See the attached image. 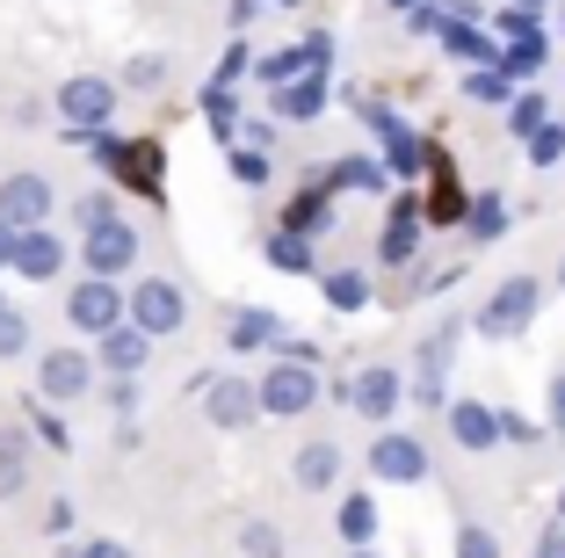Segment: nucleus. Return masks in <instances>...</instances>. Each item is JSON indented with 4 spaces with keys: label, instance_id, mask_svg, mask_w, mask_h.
<instances>
[{
    "label": "nucleus",
    "instance_id": "nucleus-30",
    "mask_svg": "<svg viewBox=\"0 0 565 558\" xmlns=\"http://www.w3.org/2000/svg\"><path fill=\"white\" fill-rule=\"evenodd\" d=\"M327 218H333V197H327V189H312V197L290 203V232H327Z\"/></svg>",
    "mask_w": 565,
    "mask_h": 558
},
{
    "label": "nucleus",
    "instance_id": "nucleus-1",
    "mask_svg": "<svg viewBox=\"0 0 565 558\" xmlns=\"http://www.w3.org/2000/svg\"><path fill=\"white\" fill-rule=\"evenodd\" d=\"M536 305H544V283H536V276L493 283V297H486V313H479V334H486V341H515V334H530Z\"/></svg>",
    "mask_w": 565,
    "mask_h": 558
},
{
    "label": "nucleus",
    "instance_id": "nucleus-40",
    "mask_svg": "<svg viewBox=\"0 0 565 558\" xmlns=\"http://www.w3.org/2000/svg\"><path fill=\"white\" fill-rule=\"evenodd\" d=\"M203 109H211L217 131H239V116H233V87H203Z\"/></svg>",
    "mask_w": 565,
    "mask_h": 558
},
{
    "label": "nucleus",
    "instance_id": "nucleus-15",
    "mask_svg": "<svg viewBox=\"0 0 565 558\" xmlns=\"http://www.w3.org/2000/svg\"><path fill=\"white\" fill-rule=\"evenodd\" d=\"M420 225H428V211H420L414 197H399V203H392V218H384L377 254H384L392 269H406V262H414V246H420Z\"/></svg>",
    "mask_w": 565,
    "mask_h": 558
},
{
    "label": "nucleus",
    "instance_id": "nucleus-39",
    "mask_svg": "<svg viewBox=\"0 0 565 558\" xmlns=\"http://www.w3.org/2000/svg\"><path fill=\"white\" fill-rule=\"evenodd\" d=\"M109 218H117V203L102 197V189H95V197H81V203H73V225H81V232H95V225H109Z\"/></svg>",
    "mask_w": 565,
    "mask_h": 558
},
{
    "label": "nucleus",
    "instance_id": "nucleus-37",
    "mask_svg": "<svg viewBox=\"0 0 565 558\" xmlns=\"http://www.w3.org/2000/svg\"><path fill=\"white\" fill-rule=\"evenodd\" d=\"M233 175L247 181V189H262V181H268V152L262 146H233Z\"/></svg>",
    "mask_w": 565,
    "mask_h": 558
},
{
    "label": "nucleus",
    "instance_id": "nucleus-50",
    "mask_svg": "<svg viewBox=\"0 0 565 558\" xmlns=\"http://www.w3.org/2000/svg\"><path fill=\"white\" fill-rule=\"evenodd\" d=\"M15 240H22V232L8 225V218H0V269H15Z\"/></svg>",
    "mask_w": 565,
    "mask_h": 558
},
{
    "label": "nucleus",
    "instance_id": "nucleus-29",
    "mask_svg": "<svg viewBox=\"0 0 565 558\" xmlns=\"http://www.w3.org/2000/svg\"><path fill=\"white\" fill-rule=\"evenodd\" d=\"M457 341H465V319H443V327H428V341H420V370H435V378H443L449 356H457Z\"/></svg>",
    "mask_w": 565,
    "mask_h": 558
},
{
    "label": "nucleus",
    "instance_id": "nucleus-5",
    "mask_svg": "<svg viewBox=\"0 0 565 558\" xmlns=\"http://www.w3.org/2000/svg\"><path fill=\"white\" fill-rule=\"evenodd\" d=\"M370 478H384V486H420V478H428V443L406 435V428H377V443H370Z\"/></svg>",
    "mask_w": 565,
    "mask_h": 558
},
{
    "label": "nucleus",
    "instance_id": "nucleus-6",
    "mask_svg": "<svg viewBox=\"0 0 565 558\" xmlns=\"http://www.w3.org/2000/svg\"><path fill=\"white\" fill-rule=\"evenodd\" d=\"M95 370H102V356H81V348H51V356H36V392H44L51 407L87 399V392H95Z\"/></svg>",
    "mask_w": 565,
    "mask_h": 558
},
{
    "label": "nucleus",
    "instance_id": "nucleus-18",
    "mask_svg": "<svg viewBox=\"0 0 565 558\" xmlns=\"http://www.w3.org/2000/svg\"><path fill=\"white\" fill-rule=\"evenodd\" d=\"M290 472H298L305 493H333V478H341V443H305Z\"/></svg>",
    "mask_w": 565,
    "mask_h": 558
},
{
    "label": "nucleus",
    "instance_id": "nucleus-43",
    "mask_svg": "<svg viewBox=\"0 0 565 558\" xmlns=\"http://www.w3.org/2000/svg\"><path fill=\"white\" fill-rule=\"evenodd\" d=\"M247 73H254L247 44H233V51H225V66H217V87H233V81H247Z\"/></svg>",
    "mask_w": 565,
    "mask_h": 558
},
{
    "label": "nucleus",
    "instance_id": "nucleus-46",
    "mask_svg": "<svg viewBox=\"0 0 565 558\" xmlns=\"http://www.w3.org/2000/svg\"><path fill=\"white\" fill-rule=\"evenodd\" d=\"M414 399H420V407H443V378H435V370H420V378H414Z\"/></svg>",
    "mask_w": 565,
    "mask_h": 558
},
{
    "label": "nucleus",
    "instance_id": "nucleus-55",
    "mask_svg": "<svg viewBox=\"0 0 565 558\" xmlns=\"http://www.w3.org/2000/svg\"><path fill=\"white\" fill-rule=\"evenodd\" d=\"M558 515H565V493H558Z\"/></svg>",
    "mask_w": 565,
    "mask_h": 558
},
{
    "label": "nucleus",
    "instance_id": "nucleus-12",
    "mask_svg": "<svg viewBox=\"0 0 565 558\" xmlns=\"http://www.w3.org/2000/svg\"><path fill=\"white\" fill-rule=\"evenodd\" d=\"M0 218H8L15 232L44 225V218H51V181L30 175V167H22V175H8V181H0Z\"/></svg>",
    "mask_w": 565,
    "mask_h": 558
},
{
    "label": "nucleus",
    "instance_id": "nucleus-34",
    "mask_svg": "<svg viewBox=\"0 0 565 558\" xmlns=\"http://www.w3.org/2000/svg\"><path fill=\"white\" fill-rule=\"evenodd\" d=\"M239 551L247 558H282V529L276 523H247L239 529Z\"/></svg>",
    "mask_w": 565,
    "mask_h": 558
},
{
    "label": "nucleus",
    "instance_id": "nucleus-2",
    "mask_svg": "<svg viewBox=\"0 0 565 558\" xmlns=\"http://www.w3.org/2000/svg\"><path fill=\"white\" fill-rule=\"evenodd\" d=\"M58 116H66V138H102L109 131V116H117V87L95 81V73H73L66 87H58Z\"/></svg>",
    "mask_w": 565,
    "mask_h": 558
},
{
    "label": "nucleus",
    "instance_id": "nucleus-57",
    "mask_svg": "<svg viewBox=\"0 0 565 558\" xmlns=\"http://www.w3.org/2000/svg\"><path fill=\"white\" fill-rule=\"evenodd\" d=\"M0 313H8V297H0Z\"/></svg>",
    "mask_w": 565,
    "mask_h": 558
},
{
    "label": "nucleus",
    "instance_id": "nucleus-28",
    "mask_svg": "<svg viewBox=\"0 0 565 558\" xmlns=\"http://www.w3.org/2000/svg\"><path fill=\"white\" fill-rule=\"evenodd\" d=\"M544 124H551V102H544V95H536V87H522V95H515V102H508V131H515V138H522V146H530V138H536V131H544Z\"/></svg>",
    "mask_w": 565,
    "mask_h": 558
},
{
    "label": "nucleus",
    "instance_id": "nucleus-56",
    "mask_svg": "<svg viewBox=\"0 0 565 558\" xmlns=\"http://www.w3.org/2000/svg\"><path fill=\"white\" fill-rule=\"evenodd\" d=\"M536 558H558V551H536Z\"/></svg>",
    "mask_w": 565,
    "mask_h": 558
},
{
    "label": "nucleus",
    "instance_id": "nucleus-3",
    "mask_svg": "<svg viewBox=\"0 0 565 558\" xmlns=\"http://www.w3.org/2000/svg\"><path fill=\"white\" fill-rule=\"evenodd\" d=\"M66 319H73V334H109V327H124L131 319V297L117 291V276H87V283H73V297H66Z\"/></svg>",
    "mask_w": 565,
    "mask_h": 558
},
{
    "label": "nucleus",
    "instance_id": "nucleus-13",
    "mask_svg": "<svg viewBox=\"0 0 565 558\" xmlns=\"http://www.w3.org/2000/svg\"><path fill=\"white\" fill-rule=\"evenodd\" d=\"M95 356H102V370H109V378H138V370L152 362V334L138 327V319H124V327H109L95 341Z\"/></svg>",
    "mask_w": 565,
    "mask_h": 558
},
{
    "label": "nucleus",
    "instance_id": "nucleus-10",
    "mask_svg": "<svg viewBox=\"0 0 565 558\" xmlns=\"http://www.w3.org/2000/svg\"><path fill=\"white\" fill-rule=\"evenodd\" d=\"M131 319L160 341V334H174L189 319V305H182V291H174L167 276H146V283H131Z\"/></svg>",
    "mask_w": 565,
    "mask_h": 558
},
{
    "label": "nucleus",
    "instance_id": "nucleus-20",
    "mask_svg": "<svg viewBox=\"0 0 565 558\" xmlns=\"http://www.w3.org/2000/svg\"><path fill=\"white\" fill-rule=\"evenodd\" d=\"M276 109L290 116V124H312V116L327 109V73H305V81L276 87Z\"/></svg>",
    "mask_w": 565,
    "mask_h": 558
},
{
    "label": "nucleus",
    "instance_id": "nucleus-8",
    "mask_svg": "<svg viewBox=\"0 0 565 558\" xmlns=\"http://www.w3.org/2000/svg\"><path fill=\"white\" fill-rule=\"evenodd\" d=\"M81 262H87V276H124L138 262V225L131 218H109V225L81 232Z\"/></svg>",
    "mask_w": 565,
    "mask_h": 558
},
{
    "label": "nucleus",
    "instance_id": "nucleus-16",
    "mask_svg": "<svg viewBox=\"0 0 565 558\" xmlns=\"http://www.w3.org/2000/svg\"><path fill=\"white\" fill-rule=\"evenodd\" d=\"M449 435H457V450H493L500 443V407H486V399H449Z\"/></svg>",
    "mask_w": 565,
    "mask_h": 558
},
{
    "label": "nucleus",
    "instance_id": "nucleus-4",
    "mask_svg": "<svg viewBox=\"0 0 565 558\" xmlns=\"http://www.w3.org/2000/svg\"><path fill=\"white\" fill-rule=\"evenodd\" d=\"M312 407H319V370H312V362L276 356V362H268V378H262V413L298 421V413H312Z\"/></svg>",
    "mask_w": 565,
    "mask_h": 558
},
{
    "label": "nucleus",
    "instance_id": "nucleus-25",
    "mask_svg": "<svg viewBox=\"0 0 565 558\" xmlns=\"http://www.w3.org/2000/svg\"><path fill=\"white\" fill-rule=\"evenodd\" d=\"M333 523H341V537H349V551H363V544H377V501H370V493H349Z\"/></svg>",
    "mask_w": 565,
    "mask_h": 558
},
{
    "label": "nucleus",
    "instance_id": "nucleus-26",
    "mask_svg": "<svg viewBox=\"0 0 565 558\" xmlns=\"http://www.w3.org/2000/svg\"><path fill=\"white\" fill-rule=\"evenodd\" d=\"M500 66L515 73V81H536V73L551 66V36L536 30V36H515V44H500Z\"/></svg>",
    "mask_w": 565,
    "mask_h": 558
},
{
    "label": "nucleus",
    "instance_id": "nucleus-23",
    "mask_svg": "<svg viewBox=\"0 0 565 558\" xmlns=\"http://www.w3.org/2000/svg\"><path fill=\"white\" fill-rule=\"evenodd\" d=\"M268 269H282V276H312V232H290V225H282L276 232V240H268Z\"/></svg>",
    "mask_w": 565,
    "mask_h": 558
},
{
    "label": "nucleus",
    "instance_id": "nucleus-27",
    "mask_svg": "<svg viewBox=\"0 0 565 558\" xmlns=\"http://www.w3.org/2000/svg\"><path fill=\"white\" fill-rule=\"evenodd\" d=\"M465 232H471V246H493L500 232H508V203L486 189V197H471V218H465Z\"/></svg>",
    "mask_w": 565,
    "mask_h": 558
},
{
    "label": "nucleus",
    "instance_id": "nucleus-17",
    "mask_svg": "<svg viewBox=\"0 0 565 558\" xmlns=\"http://www.w3.org/2000/svg\"><path fill=\"white\" fill-rule=\"evenodd\" d=\"M276 341H282V319L268 313V305L225 319V348H233V356H254V348H276Z\"/></svg>",
    "mask_w": 565,
    "mask_h": 558
},
{
    "label": "nucleus",
    "instance_id": "nucleus-35",
    "mask_svg": "<svg viewBox=\"0 0 565 558\" xmlns=\"http://www.w3.org/2000/svg\"><path fill=\"white\" fill-rule=\"evenodd\" d=\"M500 443H522V450H536V443H544V428H536L530 413H515V407H500Z\"/></svg>",
    "mask_w": 565,
    "mask_h": 558
},
{
    "label": "nucleus",
    "instance_id": "nucleus-33",
    "mask_svg": "<svg viewBox=\"0 0 565 558\" xmlns=\"http://www.w3.org/2000/svg\"><path fill=\"white\" fill-rule=\"evenodd\" d=\"M15 356H30V319L8 305V313H0V362H15Z\"/></svg>",
    "mask_w": 565,
    "mask_h": 558
},
{
    "label": "nucleus",
    "instance_id": "nucleus-53",
    "mask_svg": "<svg viewBox=\"0 0 565 558\" xmlns=\"http://www.w3.org/2000/svg\"><path fill=\"white\" fill-rule=\"evenodd\" d=\"M558 291H565V262H558Z\"/></svg>",
    "mask_w": 565,
    "mask_h": 558
},
{
    "label": "nucleus",
    "instance_id": "nucleus-48",
    "mask_svg": "<svg viewBox=\"0 0 565 558\" xmlns=\"http://www.w3.org/2000/svg\"><path fill=\"white\" fill-rule=\"evenodd\" d=\"M22 478H30L22 464H8V457H0V501H15V493H22Z\"/></svg>",
    "mask_w": 565,
    "mask_h": 558
},
{
    "label": "nucleus",
    "instance_id": "nucleus-24",
    "mask_svg": "<svg viewBox=\"0 0 565 558\" xmlns=\"http://www.w3.org/2000/svg\"><path fill=\"white\" fill-rule=\"evenodd\" d=\"M515 95H522V81L508 66H471L465 73V102H500V109H508Z\"/></svg>",
    "mask_w": 565,
    "mask_h": 558
},
{
    "label": "nucleus",
    "instance_id": "nucleus-51",
    "mask_svg": "<svg viewBox=\"0 0 565 558\" xmlns=\"http://www.w3.org/2000/svg\"><path fill=\"white\" fill-rule=\"evenodd\" d=\"M384 8H399V15H414V8H420V0H384Z\"/></svg>",
    "mask_w": 565,
    "mask_h": 558
},
{
    "label": "nucleus",
    "instance_id": "nucleus-54",
    "mask_svg": "<svg viewBox=\"0 0 565 558\" xmlns=\"http://www.w3.org/2000/svg\"><path fill=\"white\" fill-rule=\"evenodd\" d=\"M276 8H298V0H276Z\"/></svg>",
    "mask_w": 565,
    "mask_h": 558
},
{
    "label": "nucleus",
    "instance_id": "nucleus-32",
    "mask_svg": "<svg viewBox=\"0 0 565 558\" xmlns=\"http://www.w3.org/2000/svg\"><path fill=\"white\" fill-rule=\"evenodd\" d=\"M493 30H500V44H515V36H536V0H515V8H500Z\"/></svg>",
    "mask_w": 565,
    "mask_h": 558
},
{
    "label": "nucleus",
    "instance_id": "nucleus-7",
    "mask_svg": "<svg viewBox=\"0 0 565 558\" xmlns=\"http://www.w3.org/2000/svg\"><path fill=\"white\" fill-rule=\"evenodd\" d=\"M355 109H363V124L377 131L384 167H392L399 181H414V175H420V160H428V146L414 138V124H406V116H392V109H377V102H363V95H355Z\"/></svg>",
    "mask_w": 565,
    "mask_h": 558
},
{
    "label": "nucleus",
    "instance_id": "nucleus-45",
    "mask_svg": "<svg viewBox=\"0 0 565 558\" xmlns=\"http://www.w3.org/2000/svg\"><path fill=\"white\" fill-rule=\"evenodd\" d=\"M109 407H117V413H138V378H117V385H109Z\"/></svg>",
    "mask_w": 565,
    "mask_h": 558
},
{
    "label": "nucleus",
    "instance_id": "nucleus-44",
    "mask_svg": "<svg viewBox=\"0 0 565 558\" xmlns=\"http://www.w3.org/2000/svg\"><path fill=\"white\" fill-rule=\"evenodd\" d=\"M262 8H268V0H233V8H225V22H233V30H254V22H262Z\"/></svg>",
    "mask_w": 565,
    "mask_h": 558
},
{
    "label": "nucleus",
    "instance_id": "nucleus-52",
    "mask_svg": "<svg viewBox=\"0 0 565 558\" xmlns=\"http://www.w3.org/2000/svg\"><path fill=\"white\" fill-rule=\"evenodd\" d=\"M349 558H377V551H370V544H363V551H349Z\"/></svg>",
    "mask_w": 565,
    "mask_h": 558
},
{
    "label": "nucleus",
    "instance_id": "nucleus-11",
    "mask_svg": "<svg viewBox=\"0 0 565 558\" xmlns=\"http://www.w3.org/2000/svg\"><path fill=\"white\" fill-rule=\"evenodd\" d=\"M254 413H262V385H247V378L203 385V421L211 428H254Z\"/></svg>",
    "mask_w": 565,
    "mask_h": 558
},
{
    "label": "nucleus",
    "instance_id": "nucleus-9",
    "mask_svg": "<svg viewBox=\"0 0 565 558\" xmlns=\"http://www.w3.org/2000/svg\"><path fill=\"white\" fill-rule=\"evenodd\" d=\"M399 399H406V378L392 370V362H363V370H355V385H349V407L363 413V421H392V413H399Z\"/></svg>",
    "mask_w": 565,
    "mask_h": 558
},
{
    "label": "nucleus",
    "instance_id": "nucleus-19",
    "mask_svg": "<svg viewBox=\"0 0 565 558\" xmlns=\"http://www.w3.org/2000/svg\"><path fill=\"white\" fill-rule=\"evenodd\" d=\"M443 51H449V59H465V66H500V44L479 30V22H449Z\"/></svg>",
    "mask_w": 565,
    "mask_h": 558
},
{
    "label": "nucleus",
    "instance_id": "nucleus-14",
    "mask_svg": "<svg viewBox=\"0 0 565 558\" xmlns=\"http://www.w3.org/2000/svg\"><path fill=\"white\" fill-rule=\"evenodd\" d=\"M58 269H66V240H58L51 225H30V232L15 240V276H30V283H51Z\"/></svg>",
    "mask_w": 565,
    "mask_h": 558
},
{
    "label": "nucleus",
    "instance_id": "nucleus-42",
    "mask_svg": "<svg viewBox=\"0 0 565 558\" xmlns=\"http://www.w3.org/2000/svg\"><path fill=\"white\" fill-rule=\"evenodd\" d=\"M58 558H131V551H124L117 537H87L81 551H73V544H66V551H58Z\"/></svg>",
    "mask_w": 565,
    "mask_h": 558
},
{
    "label": "nucleus",
    "instance_id": "nucleus-49",
    "mask_svg": "<svg viewBox=\"0 0 565 558\" xmlns=\"http://www.w3.org/2000/svg\"><path fill=\"white\" fill-rule=\"evenodd\" d=\"M44 523H51V537H66V529H73V501H51Z\"/></svg>",
    "mask_w": 565,
    "mask_h": 558
},
{
    "label": "nucleus",
    "instance_id": "nucleus-21",
    "mask_svg": "<svg viewBox=\"0 0 565 558\" xmlns=\"http://www.w3.org/2000/svg\"><path fill=\"white\" fill-rule=\"evenodd\" d=\"M327 181H333V189H363V197H384V189H392V167H384V160H363V152H355V160H333V167H327Z\"/></svg>",
    "mask_w": 565,
    "mask_h": 558
},
{
    "label": "nucleus",
    "instance_id": "nucleus-38",
    "mask_svg": "<svg viewBox=\"0 0 565 558\" xmlns=\"http://www.w3.org/2000/svg\"><path fill=\"white\" fill-rule=\"evenodd\" d=\"M124 81H131V87H160L167 81V59H160V51H138L131 66H124Z\"/></svg>",
    "mask_w": 565,
    "mask_h": 558
},
{
    "label": "nucleus",
    "instance_id": "nucleus-22",
    "mask_svg": "<svg viewBox=\"0 0 565 558\" xmlns=\"http://www.w3.org/2000/svg\"><path fill=\"white\" fill-rule=\"evenodd\" d=\"M319 291H327V305H333V313H363L370 297H377L363 269H327V276H319Z\"/></svg>",
    "mask_w": 565,
    "mask_h": 558
},
{
    "label": "nucleus",
    "instance_id": "nucleus-47",
    "mask_svg": "<svg viewBox=\"0 0 565 558\" xmlns=\"http://www.w3.org/2000/svg\"><path fill=\"white\" fill-rule=\"evenodd\" d=\"M551 428H558V443H565V370L551 378Z\"/></svg>",
    "mask_w": 565,
    "mask_h": 558
},
{
    "label": "nucleus",
    "instance_id": "nucleus-31",
    "mask_svg": "<svg viewBox=\"0 0 565 558\" xmlns=\"http://www.w3.org/2000/svg\"><path fill=\"white\" fill-rule=\"evenodd\" d=\"M565 160V116H551L544 131L530 138V167H558Z\"/></svg>",
    "mask_w": 565,
    "mask_h": 558
},
{
    "label": "nucleus",
    "instance_id": "nucleus-36",
    "mask_svg": "<svg viewBox=\"0 0 565 558\" xmlns=\"http://www.w3.org/2000/svg\"><path fill=\"white\" fill-rule=\"evenodd\" d=\"M457 558H500V537L486 523H465L457 529Z\"/></svg>",
    "mask_w": 565,
    "mask_h": 558
},
{
    "label": "nucleus",
    "instance_id": "nucleus-58",
    "mask_svg": "<svg viewBox=\"0 0 565 558\" xmlns=\"http://www.w3.org/2000/svg\"><path fill=\"white\" fill-rule=\"evenodd\" d=\"M536 8H544V0H536Z\"/></svg>",
    "mask_w": 565,
    "mask_h": 558
},
{
    "label": "nucleus",
    "instance_id": "nucleus-41",
    "mask_svg": "<svg viewBox=\"0 0 565 558\" xmlns=\"http://www.w3.org/2000/svg\"><path fill=\"white\" fill-rule=\"evenodd\" d=\"M0 457H8V464H30V428H0Z\"/></svg>",
    "mask_w": 565,
    "mask_h": 558
}]
</instances>
